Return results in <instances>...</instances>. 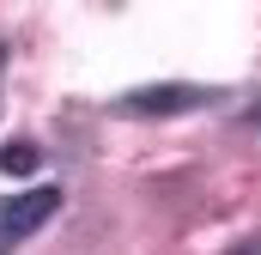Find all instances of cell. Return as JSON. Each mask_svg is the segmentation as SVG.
Listing matches in <instances>:
<instances>
[{
	"label": "cell",
	"instance_id": "1",
	"mask_svg": "<svg viewBox=\"0 0 261 255\" xmlns=\"http://www.w3.org/2000/svg\"><path fill=\"white\" fill-rule=\"evenodd\" d=\"M225 91H213V85H182V79H170V85H134L116 97V116H140V122H158V116H189V110H206V104H219Z\"/></svg>",
	"mask_w": 261,
	"mask_h": 255
},
{
	"label": "cell",
	"instance_id": "2",
	"mask_svg": "<svg viewBox=\"0 0 261 255\" xmlns=\"http://www.w3.org/2000/svg\"><path fill=\"white\" fill-rule=\"evenodd\" d=\"M55 213H61V189H55V183H37V189H24V194H6V200H0V255H12L18 243H31Z\"/></svg>",
	"mask_w": 261,
	"mask_h": 255
},
{
	"label": "cell",
	"instance_id": "3",
	"mask_svg": "<svg viewBox=\"0 0 261 255\" xmlns=\"http://www.w3.org/2000/svg\"><path fill=\"white\" fill-rule=\"evenodd\" d=\"M37 158H43L37 140H6V146H0V170H6V176H31Z\"/></svg>",
	"mask_w": 261,
	"mask_h": 255
},
{
	"label": "cell",
	"instance_id": "4",
	"mask_svg": "<svg viewBox=\"0 0 261 255\" xmlns=\"http://www.w3.org/2000/svg\"><path fill=\"white\" fill-rule=\"evenodd\" d=\"M243 128H255V134H261V97L249 104V110H243Z\"/></svg>",
	"mask_w": 261,
	"mask_h": 255
}]
</instances>
